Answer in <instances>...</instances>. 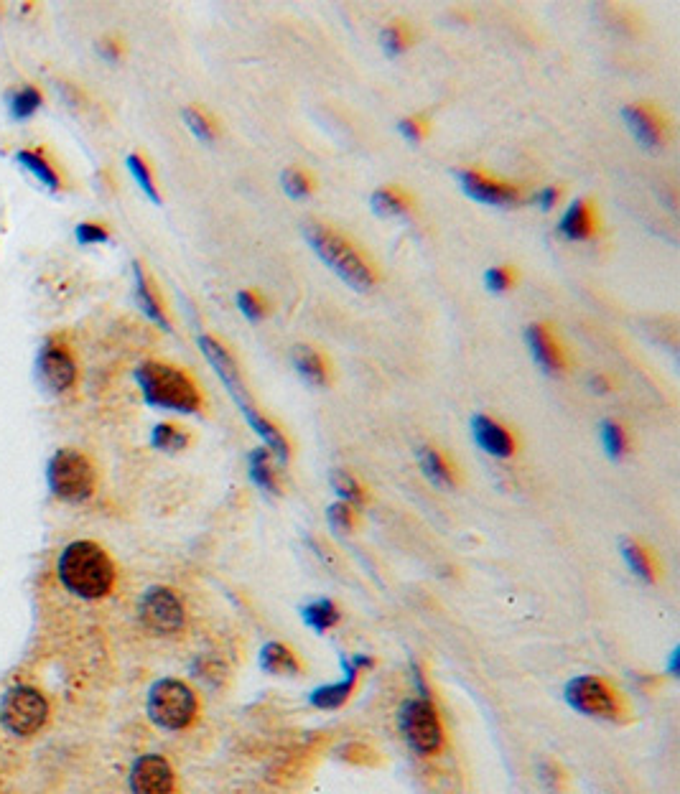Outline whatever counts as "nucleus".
<instances>
[{
	"mask_svg": "<svg viewBox=\"0 0 680 794\" xmlns=\"http://www.w3.org/2000/svg\"><path fill=\"white\" fill-rule=\"evenodd\" d=\"M57 576L72 596L97 601L113 591L115 563L97 543L77 540L59 553Z\"/></svg>",
	"mask_w": 680,
	"mask_h": 794,
	"instance_id": "1",
	"label": "nucleus"
},
{
	"mask_svg": "<svg viewBox=\"0 0 680 794\" xmlns=\"http://www.w3.org/2000/svg\"><path fill=\"white\" fill-rule=\"evenodd\" d=\"M304 237L311 250L326 263V268L334 270L339 278L355 291H370L377 283V270L372 260L342 232L332 230L321 222H309L304 227Z\"/></svg>",
	"mask_w": 680,
	"mask_h": 794,
	"instance_id": "2",
	"label": "nucleus"
},
{
	"mask_svg": "<svg viewBox=\"0 0 680 794\" xmlns=\"http://www.w3.org/2000/svg\"><path fill=\"white\" fill-rule=\"evenodd\" d=\"M135 380L143 392V400L153 408L174 410V413H199L202 392L197 382L184 370L166 362H143L135 370Z\"/></svg>",
	"mask_w": 680,
	"mask_h": 794,
	"instance_id": "3",
	"label": "nucleus"
},
{
	"mask_svg": "<svg viewBox=\"0 0 680 794\" xmlns=\"http://www.w3.org/2000/svg\"><path fill=\"white\" fill-rule=\"evenodd\" d=\"M148 718L163 731H184L199 713L197 693L176 677H163L151 685L146 700Z\"/></svg>",
	"mask_w": 680,
	"mask_h": 794,
	"instance_id": "4",
	"label": "nucleus"
},
{
	"mask_svg": "<svg viewBox=\"0 0 680 794\" xmlns=\"http://www.w3.org/2000/svg\"><path fill=\"white\" fill-rule=\"evenodd\" d=\"M46 479H49L51 494L62 502H85L97 489L95 464L74 448H62L51 456L46 466Z\"/></svg>",
	"mask_w": 680,
	"mask_h": 794,
	"instance_id": "5",
	"label": "nucleus"
},
{
	"mask_svg": "<svg viewBox=\"0 0 680 794\" xmlns=\"http://www.w3.org/2000/svg\"><path fill=\"white\" fill-rule=\"evenodd\" d=\"M400 731H403L405 744L411 746L416 754L433 756L439 754L444 746V726H441L439 711L431 703V698H411L400 705L398 713Z\"/></svg>",
	"mask_w": 680,
	"mask_h": 794,
	"instance_id": "6",
	"label": "nucleus"
},
{
	"mask_svg": "<svg viewBox=\"0 0 680 794\" xmlns=\"http://www.w3.org/2000/svg\"><path fill=\"white\" fill-rule=\"evenodd\" d=\"M49 721V703L29 685H16L0 700V726L13 736H34Z\"/></svg>",
	"mask_w": 680,
	"mask_h": 794,
	"instance_id": "7",
	"label": "nucleus"
},
{
	"mask_svg": "<svg viewBox=\"0 0 680 794\" xmlns=\"http://www.w3.org/2000/svg\"><path fill=\"white\" fill-rule=\"evenodd\" d=\"M138 619L153 634H176L186 621V611L176 591L166 586L148 588L138 604Z\"/></svg>",
	"mask_w": 680,
	"mask_h": 794,
	"instance_id": "8",
	"label": "nucleus"
},
{
	"mask_svg": "<svg viewBox=\"0 0 680 794\" xmlns=\"http://www.w3.org/2000/svg\"><path fill=\"white\" fill-rule=\"evenodd\" d=\"M566 703L574 708V711L584 713L589 718H604V721H612V718L619 716V703L614 698V690L609 688L607 680L594 675H579L574 680H568L566 690Z\"/></svg>",
	"mask_w": 680,
	"mask_h": 794,
	"instance_id": "9",
	"label": "nucleus"
},
{
	"mask_svg": "<svg viewBox=\"0 0 680 794\" xmlns=\"http://www.w3.org/2000/svg\"><path fill=\"white\" fill-rule=\"evenodd\" d=\"M454 176L469 199L489 204V207H515L525 199L523 186L515 184V181L489 176L487 171H479V168H459V171H454Z\"/></svg>",
	"mask_w": 680,
	"mask_h": 794,
	"instance_id": "10",
	"label": "nucleus"
},
{
	"mask_svg": "<svg viewBox=\"0 0 680 794\" xmlns=\"http://www.w3.org/2000/svg\"><path fill=\"white\" fill-rule=\"evenodd\" d=\"M622 118L632 138L647 151H658L668 143V120L652 102H632L622 107Z\"/></svg>",
	"mask_w": 680,
	"mask_h": 794,
	"instance_id": "11",
	"label": "nucleus"
},
{
	"mask_svg": "<svg viewBox=\"0 0 680 794\" xmlns=\"http://www.w3.org/2000/svg\"><path fill=\"white\" fill-rule=\"evenodd\" d=\"M128 784L133 794H174V767L161 754H143L133 761Z\"/></svg>",
	"mask_w": 680,
	"mask_h": 794,
	"instance_id": "12",
	"label": "nucleus"
},
{
	"mask_svg": "<svg viewBox=\"0 0 680 794\" xmlns=\"http://www.w3.org/2000/svg\"><path fill=\"white\" fill-rule=\"evenodd\" d=\"M199 349H202V354L207 357V362L214 367V372L220 375V380L225 382L227 392L235 397L237 405H240V408L250 405L248 387H245L242 372H240V367H237V359L232 357L230 349H227L225 344L217 339V336H209V334L199 336Z\"/></svg>",
	"mask_w": 680,
	"mask_h": 794,
	"instance_id": "13",
	"label": "nucleus"
},
{
	"mask_svg": "<svg viewBox=\"0 0 680 794\" xmlns=\"http://www.w3.org/2000/svg\"><path fill=\"white\" fill-rule=\"evenodd\" d=\"M39 377L46 390L51 392H67L77 382V362L67 344L62 342H46L39 354Z\"/></svg>",
	"mask_w": 680,
	"mask_h": 794,
	"instance_id": "14",
	"label": "nucleus"
},
{
	"mask_svg": "<svg viewBox=\"0 0 680 794\" xmlns=\"http://www.w3.org/2000/svg\"><path fill=\"white\" fill-rule=\"evenodd\" d=\"M525 342H528L533 362L538 364L540 370L551 377H561L568 372V354L563 349L561 339L553 334V329L548 324H530L525 331Z\"/></svg>",
	"mask_w": 680,
	"mask_h": 794,
	"instance_id": "15",
	"label": "nucleus"
},
{
	"mask_svg": "<svg viewBox=\"0 0 680 794\" xmlns=\"http://www.w3.org/2000/svg\"><path fill=\"white\" fill-rule=\"evenodd\" d=\"M372 667V660L365 655H355L349 662H344V677L339 683L332 685H321L311 693V705L319 708V711H334L339 705L347 703V698L352 695L357 685V677H360L362 670Z\"/></svg>",
	"mask_w": 680,
	"mask_h": 794,
	"instance_id": "16",
	"label": "nucleus"
},
{
	"mask_svg": "<svg viewBox=\"0 0 680 794\" xmlns=\"http://www.w3.org/2000/svg\"><path fill=\"white\" fill-rule=\"evenodd\" d=\"M472 436L477 446L495 459H512L518 453V441L510 433V428L484 413L472 415Z\"/></svg>",
	"mask_w": 680,
	"mask_h": 794,
	"instance_id": "17",
	"label": "nucleus"
},
{
	"mask_svg": "<svg viewBox=\"0 0 680 794\" xmlns=\"http://www.w3.org/2000/svg\"><path fill=\"white\" fill-rule=\"evenodd\" d=\"M596 230H599V217H596V207L591 199H576V202L568 204L561 222H558V235L568 242L594 240Z\"/></svg>",
	"mask_w": 680,
	"mask_h": 794,
	"instance_id": "18",
	"label": "nucleus"
},
{
	"mask_svg": "<svg viewBox=\"0 0 680 794\" xmlns=\"http://www.w3.org/2000/svg\"><path fill=\"white\" fill-rule=\"evenodd\" d=\"M418 466H421L423 476L431 481L433 487L441 489H454L459 484V466L449 459V453L441 451L439 446L423 443L416 448Z\"/></svg>",
	"mask_w": 680,
	"mask_h": 794,
	"instance_id": "19",
	"label": "nucleus"
},
{
	"mask_svg": "<svg viewBox=\"0 0 680 794\" xmlns=\"http://www.w3.org/2000/svg\"><path fill=\"white\" fill-rule=\"evenodd\" d=\"M240 410L242 415H245V420H248L250 428L260 436L263 446L273 453V459H278L281 464H288V459H291V443H288V438L283 436L281 428H278L273 420L265 418L263 413H258V408H255L253 403L245 405V408Z\"/></svg>",
	"mask_w": 680,
	"mask_h": 794,
	"instance_id": "20",
	"label": "nucleus"
},
{
	"mask_svg": "<svg viewBox=\"0 0 680 794\" xmlns=\"http://www.w3.org/2000/svg\"><path fill=\"white\" fill-rule=\"evenodd\" d=\"M133 278H135V298H138V306H141L143 314H146L153 324L161 326V329H171L166 308H163L161 293H158L156 283L148 278V273L143 270L141 263H133Z\"/></svg>",
	"mask_w": 680,
	"mask_h": 794,
	"instance_id": "21",
	"label": "nucleus"
},
{
	"mask_svg": "<svg viewBox=\"0 0 680 794\" xmlns=\"http://www.w3.org/2000/svg\"><path fill=\"white\" fill-rule=\"evenodd\" d=\"M291 359L301 380L309 382L311 387L329 385V362H326V357L319 349L309 347V344H296Z\"/></svg>",
	"mask_w": 680,
	"mask_h": 794,
	"instance_id": "22",
	"label": "nucleus"
},
{
	"mask_svg": "<svg viewBox=\"0 0 680 794\" xmlns=\"http://www.w3.org/2000/svg\"><path fill=\"white\" fill-rule=\"evenodd\" d=\"M370 207L372 212H377L380 217H403V214L411 212L416 207V199H413L403 186H380L370 194Z\"/></svg>",
	"mask_w": 680,
	"mask_h": 794,
	"instance_id": "23",
	"label": "nucleus"
},
{
	"mask_svg": "<svg viewBox=\"0 0 680 794\" xmlns=\"http://www.w3.org/2000/svg\"><path fill=\"white\" fill-rule=\"evenodd\" d=\"M248 471L255 487L268 494H281V474H278L276 464H273V453L268 448L258 446L250 451Z\"/></svg>",
	"mask_w": 680,
	"mask_h": 794,
	"instance_id": "24",
	"label": "nucleus"
},
{
	"mask_svg": "<svg viewBox=\"0 0 680 794\" xmlns=\"http://www.w3.org/2000/svg\"><path fill=\"white\" fill-rule=\"evenodd\" d=\"M619 553H622V558L627 560L630 571L637 578H642L645 583L658 581V563H655V558H652V553L645 545L632 540V537H622L619 540Z\"/></svg>",
	"mask_w": 680,
	"mask_h": 794,
	"instance_id": "25",
	"label": "nucleus"
},
{
	"mask_svg": "<svg viewBox=\"0 0 680 794\" xmlns=\"http://www.w3.org/2000/svg\"><path fill=\"white\" fill-rule=\"evenodd\" d=\"M260 667L270 675H298L301 672V662L293 655V649L283 642L265 644L263 652H260Z\"/></svg>",
	"mask_w": 680,
	"mask_h": 794,
	"instance_id": "26",
	"label": "nucleus"
},
{
	"mask_svg": "<svg viewBox=\"0 0 680 794\" xmlns=\"http://www.w3.org/2000/svg\"><path fill=\"white\" fill-rule=\"evenodd\" d=\"M329 481H332L334 492L339 494V502L352 504L355 509L367 507V504H370L367 487L362 484L360 479H357L355 474H349V471H344V469H334L332 476H329Z\"/></svg>",
	"mask_w": 680,
	"mask_h": 794,
	"instance_id": "27",
	"label": "nucleus"
},
{
	"mask_svg": "<svg viewBox=\"0 0 680 794\" xmlns=\"http://www.w3.org/2000/svg\"><path fill=\"white\" fill-rule=\"evenodd\" d=\"M413 41H416V34H413L411 23H405L403 18H395L380 31V46L388 56L405 54L413 46Z\"/></svg>",
	"mask_w": 680,
	"mask_h": 794,
	"instance_id": "28",
	"label": "nucleus"
},
{
	"mask_svg": "<svg viewBox=\"0 0 680 794\" xmlns=\"http://www.w3.org/2000/svg\"><path fill=\"white\" fill-rule=\"evenodd\" d=\"M599 436H602V446L607 451V456L612 461H622L627 453H630V436H627V428L617 420L607 418L602 420L599 425Z\"/></svg>",
	"mask_w": 680,
	"mask_h": 794,
	"instance_id": "29",
	"label": "nucleus"
},
{
	"mask_svg": "<svg viewBox=\"0 0 680 794\" xmlns=\"http://www.w3.org/2000/svg\"><path fill=\"white\" fill-rule=\"evenodd\" d=\"M181 115H184V123L186 128L192 130L194 135H197L202 143H214V140L220 138V125L214 123V118L209 115V112H204L202 107H184L181 110Z\"/></svg>",
	"mask_w": 680,
	"mask_h": 794,
	"instance_id": "30",
	"label": "nucleus"
},
{
	"mask_svg": "<svg viewBox=\"0 0 680 794\" xmlns=\"http://www.w3.org/2000/svg\"><path fill=\"white\" fill-rule=\"evenodd\" d=\"M304 621L309 624L314 632H326V629H332L334 624L339 621V609L334 601L329 599H316L311 601L309 606H304Z\"/></svg>",
	"mask_w": 680,
	"mask_h": 794,
	"instance_id": "31",
	"label": "nucleus"
},
{
	"mask_svg": "<svg viewBox=\"0 0 680 794\" xmlns=\"http://www.w3.org/2000/svg\"><path fill=\"white\" fill-rule=\"evenodd\" d=\"M16 161L21 163L23 168H29L31 174L36 176V179L41 181L44 186H49L51 191L59 189V176L57 171L51 168V163L46 161L44 156H41L39 151H29V148H23V151L16 153Z\"/></svg>",
	"mask_w": 680,
	"mask_h": 794,
	"instance_id": "32",
	"label": "nucleus"
},
{
	"mask_svg": "<svg viewBox=\"0 0 680 794\" xmlns=\"http://www.w3.org/2000/svg\"><path fill=\"white\" fill-rule=\"evenodd\" d=\"M189 441H192L189 433L181 431L179 425L174 423H158L151 433V443L158 448V451H169V453L184 451V448L189 446Z\"/></svg>",
	"mask_w": 680,
	"mask_h": 794,
	"instance_id": "33",
	"label": "nucleus"
},
{
	"mask_svg": "<svg viewBox=\"0 0 680 794\" xmlns=\"http://www.w3.org/2000/svg\"><path fill=\"white\" fill-rule=\"evenodd\" d=\"M281 186L286 191V196H291V199H306V196L314 194L316 181L301 166H288L281 174Z\"/></svg>",
	"mask_w": 680,
	"mask_h": 794,
	"instance_id": "34",
	"label": "nucleus"
},
{
	"mask_svg": "<svg viewBox=\"0 0 680 794\" xmlns=\"http://www.w3.org/2000/svg\"><path fill=\"white\" fill-rule=\"evenodd\" d=\"M11 115L16 120H29L34 118L36 110L41 107V92L36 90V87H21V90H16L11 95Z\"/></svg>",
	"mask_w": 680,
	"mask_h": 794,
	"instance_id": "35",
	"label": "nucleus"
},
{
	"mask_svg": "<svg viewBox=\"0 0 680 794\" xmlns=\"http://www.w3.org/2000/svg\"><path fill=\"white\" fill-rule=\"evenodd\" d=\"M128 168H130V174H133V179L138 181V186L143 189V194H146L153 204H161V194H158L156 179H153L151 166L146 163V158L138 156V153H130Z\"/></svg>",
	"mask_w": 680,
	"mask_h": 794,
	"instance_id": "36",
	"label": "nucleus"
},
{
	"mask_svg": "<svg viewBox=\"0 0 680 794\" xmlns=\"http://www.w3.org/2000/svg\"><path fill=\"white\" fill-rule=\"evenodd\" d=\"M237 308L248 321H263L270 314V306L263 298V293L253 291V288H245V291L237 293Z\"/></svg>",
	"mask_w": 680,
	"mask_h": 794,
	"instance_id": "37",
	"label": "nucleus"
},
{
	"mask_svg": "<svg viewBox=\"0 0 680 794\" xmlns=\"http://www.w3.org/2000/svg\"><path fill=\"white\" fill-rule=\"evenodd\" d=\"M518 283V273L512 265H495L484 273V286L492 293H507Z\"/></svg>",
	"mask_w": 680,
	"mask_h": 794,
	"instance_id": "38",
	"label": "nucleus"
},
{
	"mask_svg": "<svg viewBox=\"0 0 680 794\" xmlns=\"http://www.w3.org/2000/svg\"><path fill=\"white\" fill-rule=\"evenodd\" d=\"M326 522L339 532H352L357 525V509L347 502H334L326 509Z\"/></svg>",
	"mask_w": 680,
	"mask_h": 794,
	"instance_id": "39",
	"label": "nucleus"
},
{
	"mask_svg": "<svg viewBox=\"0 0 680 794\" xmlns=\"http://www.w3.org/2000/svg\"><path fill=\"white\" fill-rule=\"evenodd\" d=\"M398 130H400V135L408 140V143H421V140L428 138V130H431V125H428L426 115H408V118L400 120Z\"/></svg>",
	"mask_w": 680,
	"mask_h": 794,
	"instance_id": "40",
	"label": "nucleus"
},
{
	"mask_svg": "<svg viewBox=\"0 0 680 794\" xmlns=\"http://www.w3.org/2000/svg\"><path fill=\"white\" fill-rule=\"evenodd\" d=\"M74 235H77V240L82 242V245H100V242L110 240V232L97 222H82Z\"/></svg>",
	"mask_w": 680,
	"mask_h": 794,
	"instance_id": "41",
	"label": "nucleus"
},
{
	"mask_svg": "<svg viewBox=\"0 0 680 794\" xmlns=\"http://www.w3.org/2000/svg\"><path fill=\"white\" fill-rule=\"evenodd\" d=\"M97 54H100L105 62H120V56H123V44H120L118 39H113V36H107V39L97 41Z\"/></svg>",
	"mask_w": 680,
	"mask_h": 794,
	"instance_id": "42",
	"label": "nucleus"
},
{
	"mask_svg": "<svg viewBox=\"0 0 680 794\" xmlns=\"http://www.w3.org/2000/svg\"><path fill=\"white\" fill-rule=\"evenodd\" d=\"M558 202H561V189H558V186H543V189L535 194V204H538L543 212H551Z\"/></svg>",
	"mask_w": 680,
	"mask_h": 794,
	"instance_id": "43",
	"label": "nucleus"
},
{
	"mask_svg": "<svg viewBox=\"0 0 680 794\" xmlns=\"http://www.w3.org/2000/svg\"><path fill=\"white\" fill-rule=\"evenodd\" d=\"M589 387H591V390H594V392H602V395H604V392L612 390L614 382H612V377L604 375V372H594V375L589 377Z\"/></svg>",
	"mask_w": 680,
	"mask_h": 794,
	"instance_id": "44",
	"label": "nucleus"
}]
</instances>
